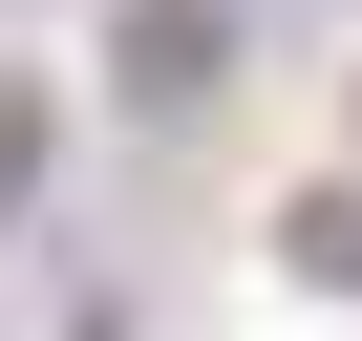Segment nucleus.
I'll return each mask as SVG.
<instances>
[{"instance_id": "nucleus-1", "label": "nucleus", "mask_w": 362, "mask_h": 341, "mask_svg": "<svg viewBox=\"0 0 362 341\" xmlns=\"http://www.w3.org/2000/svg\"><path fill=\"white\" fill-rule=\"evenodd\" d=\"M107 43H128V107H214L235 86V0H128Z\"/></svg>"}, {"instance_id": "nucleus-2", "label": "nucleus", "mask_w": 362, "mask_h": 341, "mask_svg": "<svg viewBox=\"0 0 362 341\" xmlns=\"http://www.w3.org/2000/svg\"><path fill=\"white\" fill-rule=\"evenodd\" d=\"M277 256L320 299H362V170H298V192H277Z\"/></svg>"}, {"instance_id": "nucleus-3", "label": "nucleus", "mask_w": 362, "mask_h": 341, "mask_svg": "<svg viewBox=\"0 0 362 341\" xmlns=\"http://www.w3.org/2000/svg\"><path fill=\"white\" fill-rule=\"evenodd\" d=\"M22 192H43V107L0 86V214H22Z\"/></svg>"}]
</instances>
